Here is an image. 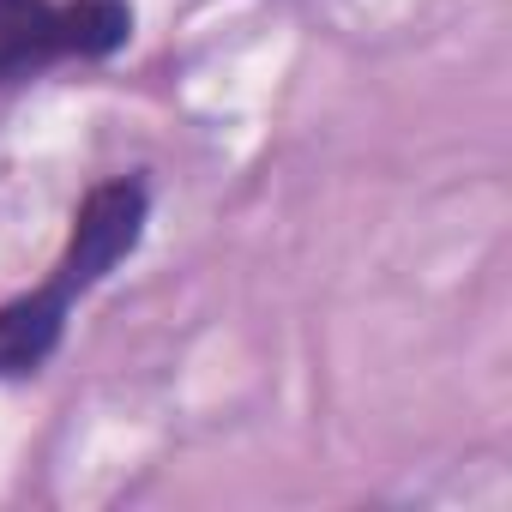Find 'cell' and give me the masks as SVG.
<instances>
[{
  "label": "cell",
  "instance_id": "cell-1",
  "mask_svg": "<svg viewBox=\"0 0 512 512\" xmlns=\"http://www.w3.org/2000/svg\"><path fill=\"white\" fill-rule=\"evenodd\" d=\"M127 0H0V85L55 61H103L127 49Z\"/></svg>",
  "mask_w": 512,
  "mask_h": 512
},
{
  "label": "cell",
  "instance_id": "cell-2",
  "mask_svg": "<svg viewBox=\"0 0 512 512\" xmlns=\"http://www.w3.org/2000/svg\"><path fill=\"white\" fill-rule=\"evenodd\" d=\"M145 217H151V193L139 175H115V181H97L85 193V205L73 211V235H67V253L55 260V278L43 290H31L49 314H73V302L85 290H97L127 253L139 247L145 235Z\"/></svg>",
  "mask_w": 512,
  "mask_h": 512
}]
</instances>
